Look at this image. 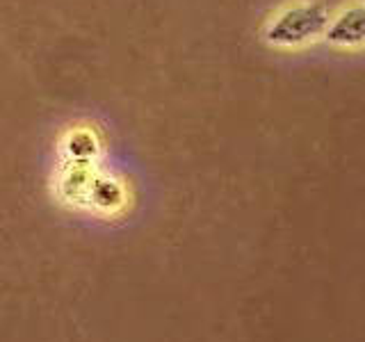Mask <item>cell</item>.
<instances>
[{
    "label": "cell",
    "mask_w": 365,
    "mask_h": 342,
    "mask_svg": "<svg viewBox=\"0 0 365 342\" xmlns=\"http://www.w3.org/2000/svg\"><path fill=\"white\" fill-rule=\"evenodd\" d=\"M331 11L319 0H290L262 26V41L277 51H299L322 41Z\"/></svg>",
    "instance_id": "cell-1"
},
{
    "label": "cell",
    "mask_w": 365,
    "mask_h": 342,
    "mask_svg": "<svg viewBox=\"0 0 365 342\" xmlns=\"http://www.w3.org/2000/svg\"><path fill=\"white\" fill-rule=\"evenodd\" d=\"M322 41L336 51L359 53L365 43V9L361 0L342 5L338 11H331L324 28Z\"/></svg>",
    "instance_id": "cell-2"
},
{
    "label": "cell",
    "mask_w": 365,
    "mask_h": 342,
    "mask_svg": "<svg viewBox=\"0 0 365 342\" xmlns=\"http://www.w3.org/2000/svg\"><path fill=\"white\" fill-rule=\"evenodd\" d=\"M103 153V140L91 123H76L66 128L60 137L62 162L76 165H96Z\"/></svg>",
    "instance_id": "cell-3"
},
{
    "label": "cell",
    "mask_w": 365,
    "mask_h": 342,
    "mask_svg": "<svg viewBox=\"0 0 365 342\" xmlns=\"http://www.w3.org/2000/svg\"><path fill=\"white\" fill-rule=\"evenodd\" d=\"M125 203H128V192H125L123 182L112 174L96 171L87 192V208H94L103 214H114L123 210Z\"/></svg>",
    "instance_id": "cell-4"
},
{
    "label": "cell",
    "mask_w": 365,
    "mask_h": 342,
    "mask_svg": "<svg viewBox=\"0 0 365 342\" xmlns=\"http://www.w3.org/2000/svg\"><path fill=\"white\" fill-rule=\"evenodd\" d=\"M96 165H76L62 162L57 171V194L71 205H87V192L96 176Z\"/></svg>",
    "instance_id": "cell-5"
}]
</instances>
